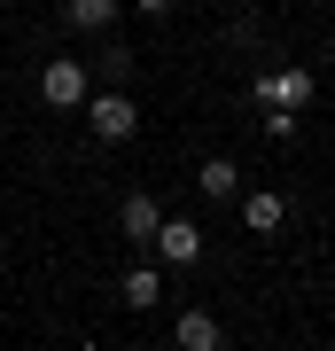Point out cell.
I'll return each instance as SVG.
<instances>
[{
  "mask_svg": "<svg viewBox=\"0 0 335 351\" xmlns=\"http://www.w3.org/2000/svg\"><path fill=\"white\" fill-rule=\"evenodd\" d=\"M156 258H164V265H195V258H203V226H195V219H164V226H156Z\"/></svg>",
  "mask_w": 335,
  "mask_h": 351,
  "instance_id": "obj_5",
  "label": "cell"
},
{
  "mask_svg": "<svg viewBox=\"0 0 335 351\" xmlns=\"http://www.w3.org/2000/svg\"><path fill=\"white\" fill-rule=\"evenodd\" d=\"M156 226H164V203H156V195H125V203H117V234H125V242H140V250H149Z\"/></svg>",
  "mask_w": 335,
  "mask_h": 351,
  "instance_id": "obj_4",
  "label": "cell"
},
{
  "mask_svg": "<svg viewBox=\"0 0 335 351\" xmlns=\"http://www.w3.org/2000/svg\"><path fill=\"white\" fill-rule=\"evenodd\" d=\"M101 78H110V86H125V78H133V55H125V47H101Z\"/></svg>",
  "mask_w": 335,
  "mask_h": 351,
  "instance_id": "obj_11",
  "label": "cell"
},
{
  "mask_svg": "<svg viewBox=\"0 0 335 351\" xmlns=\"http://www.w3.org/2000/svg\"><path fill=\"white\" fill-rule=\"evenodd\" d=\"M39 94H47L55 110H78V101H86V63H71V55L47 63V71H39Z\"/></svg>",
  "mask_w": 335,
  "mask_h": 351,
  "instance_id": "obj_3",
  "label": "cell"
},
{
  "mask_svg": "<svg viewBox=\"0 0 335 351\" xmlns=\"http://www.w3.org/2000/svg\"><path fill=\"white\" fill-rule=\"evenodd\" d=\"M62 16H71L78 32H110L117 24V0H62Z\"/></svg>",
  "mask_w": 335,
  "mask_h": 351,
  "instance_id": "obj_9",
  "label": "cell"
},
{
  "mask_svg": "<svg viewBox=\"0 0 335 351\" xmlns=\"http://www.w3.org/2000/svg\"><path fill=\"white\" fill-rule=\"evenodd\" d=\"M281 219H288V203L273 188H265V195H242V226H249V234H273Z\"/></svg>",
  "mask_w": 335,
  "mask_h": 351,
  "instance_id": "obj_8",
  "label": "cell"
},
{
  "mask_svg": "<svg viewBox=\"0 0 335 351\" xmlns=\"http://www.w3.org/2000/svg\"><path fill=\"white\" fill-rule=\"evenodd\" d=\"M195 188H203V195H234V188H242V172H234L226 156H211V164L195 172Z\"/></svg>",
  "mask_w": 335,
  "mask_h": 351,
  "instance_id": "obj_10",
  "label": "cell"
},
{
  "mask_svg": "<svg viewBox=\"0 0 335 351\" xmlns=\"http://www.w3.org/2000/svg\"><path fill=\"white\" fill-rule=\"evenodd\" d=\"M125 304H133V313H149V304H164V274L156 265H133V274H125V289H117Z\"/></svg>",
  "mask_w": 335,
  "mask_h": 351,
  "instance_id": "obj_7",
  "label": "cell"
},
{
  "mask_svg": "<svg viewBox=\"0 0 335 351\" xmlns=\"http://www.w3.org/2000/svg\"><path fill=\"white\" fill-rule=\"evenodd\" d=\"M86 125H94V141H133L140 133V101L125 94V86H101V94H86Z\"/></svg>",
  "mask_w": 335,
  "mask_h": 351,
  "instance_id": "obj_1",
  "label": "cell"
},
{
  "mask_svg": "<svg viewBox=\"0 0 335 351\" xmlns=\"http://www.w3.org/2000/svg\"><path fill=\"white\" fill-rule=\"evenodd\" d=\"M125 8H140V16H164V8H172V0H125Z\"/></svg>",
  "mask_w": 335,
  "mask_h": 351,
  "instance_id": "obj_12",
  "label": "cell"
},
{
  "mask_svg": "<svg viewBox=\"0 0 335 351\" xmlns=\"http://www.w3.org/2000/svg\"><path fill=\"white\" fill-rule=\"evenodd\" d=\"M258 101H265V110H304V101H312V71H297V63H288V71H265L258 78Z\"/></svg>",
  "mask_w": 335,
  "mask_h": 351,
  "instance_id": "obj_2",
  "label": "cell"
},
{
  "mask_svg": "<svg viewBox=\"0 0 335 351\" xmlns=\"http://www.w3.org/2000/svg\"><path fill=\"white\" fill-rule=\"evenodd\" d=\"M172 336H179L187 351H219V343H226V328H219V320L195 304V313H179V328H172Z\"/></svg>",
  "mask_w": 335,
  "mask_h": 351,
  "instance_id": "obj_6",
  "label": "cell"
}]
</instances>
